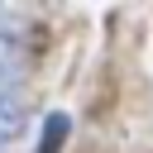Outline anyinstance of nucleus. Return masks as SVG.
<instances>
[{"label": "nucleus", "instance_id": "1", "mask_svg": "<svg viewBox=\"0 0 153 153\" xmlns=\"http://www.w3.org/2000/svg\"><path fill=\"white\" fill-rule=\"evenodd\" d=\"M29 72V29L24 19L0 10V96H14Z\"/></svg>", "mask_w": 153, "mask_h": 153}, {"label": "nucleus", "instance_id": "2", "mask_svg": "<svg viewBox=\"0 0 153 153\" xmlns=\"http://www.w3.org/2000/svg\"><path fill=\"white\" fill-rule=\"evenodd\" d=\"M24 124H29V115H24V105L14 100V96H0V153L24 134Z\"/></svg>", "mask_w": 153, "mask_h": 153}]
</instances>
